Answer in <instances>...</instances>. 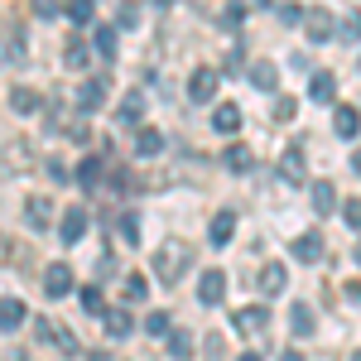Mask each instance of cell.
I'll use <instances>...</instances> for the list:
<instances>
[{
  "label": "cell",
  "instance_id": "1",
  "mask_svg": "<svg viewBox=\"0 0 361 361\" xmlns=\"http://www.w3.org/2000/svg\"><path fill=\"white\" fill-rule=\"evenodd\" d=\"M188 260H193V250L183 246V241H169L159 250V260H154V275L164 279V284H178V279L188 275Z\"/></svg>",
  "mask_w": 361,
  "mask_h": 361
},
{
  "label": "cell",
  "instance_id": "2",
  "mask_svg": "<svg viewBox=\"0 0 361 361\" xmlns=\"http://www.w3.org/2000/svg\"><path fill=\"white\" fill-rule=\"evenodd\" d=\"M255 284H260V294H265V299L284 294V284H289V270H284V260H265V265H260V279H255Z\"/></svg>",
  "mask_w": 361,
  "mask_h": 361
},
{
  "label": "cell",
  "instance_id": "3",
  "mask_svg": "<svg viewBox=\"0 0 361 361\" xmlns=\"http://www.w3.org/2000/svg\"><path fill=\"white\" fill-rule=\"evenodd\" d=\"M34 328H39V337H44V342H54L58 352H68V357H73V352H78V337L68 333V328H63V323H54V318H39V323H34Z\"/></svg>",
  "mask_w": 361,
  "mask_h": 361
},
{
  "label": "cell",
  "instance_id": "4",
  "mask_svg": "<svg viewBox=\"0 0 361 361\" xmlns=\"http://www.w3.org/2000/svg\"><path fill=\"white\" fill-rule=\"evenodd\" d=\"M231 323H236V333H265V328H270V308L265 304H255V308H236V318H231Z\"/></svg>",
  "mask_w": 361,
  "mask_h": 361
},
{
  "label": "cell",
  "instance_id": "5",
  "mask_svg": "<svg viewBox=\"0 0 361 361\" xmlns=\"http://www.w3.org/2000/svg\"><path fill=\"white\" fill-rule=\"evenodd\" d=\"M217 82H222V78H217L212 68H197V73H193V82H188V92H193V102H197V106H207V102L217 97Z\"/></svg>",
  "mask_w": 361,
  "mask_h": 361
},
{
  "label": "cell",
  "instance_id": "6",
  "mask_svg": "<svg viewBox=\"0 0 361 361\" xmlns=\"http://www.w3.org/2000/svg\"><path fill=\"white\" fill-rule=\"evenodd\" d=\"M289 255L313 265V260H323V255H328V246H323V236H318V231H304V236H299V241L289 246Z\"/></svg>",
  "mask_w": 361,
  "mask_h": 361
},
{
  "label": "cell",
  "instance_id": "7",
  "mask_svg": "<svg viewBox=\"0 0 361 361\" xmlns=\"http://www.w3.org/2000/svg\"><path fill=\"white\" fill-rule=\"evenodd\" d=\"M102 102H106V78H87L78 87V111H97Z\"/></svg>",
  "mask_w": 361,
  "mask_h": 361
},
{
  "label": "cell",
  "instance_id": "8",
  "mask_svg": "<svg viewBox=\"0 0 361 361\" xmlns=\"http://www.w3.org/2000/svg\"><path fill=\"white\" fill-rule=\"evenodd\" d=\"M44 289H49V299L73 294V270H68V265H49V270H44Z\"/></svg>",
  "mask_w": 361,
  "mask_h": 361
},
{
  "label": "cell",
  "instance_id": "9",
  "mask_svg": "<svg viewBox=\"0 0 361 361\" xmlns=\"http://www.w3.org/2000/svg\"><path fill=\"white\" fill-rule=\"evenodd\" d=\"M222 294H226V275L222 270H207V275L197 279V299H202V304H222Z\"/></svg>",
  "mask_w": 361,
  "mask_h": 361
},
{
  "label": "cell",
  "instance_id": "10",
  "mask_svg": "<svg viewBox=\"0 0 361 361\" xmlns=\"http://www.w3.org/2000/svg\"><path fill=\"white\" fill-rule=\"evenodd\" d=\"M25 222L34 226V231L54 226V202H49V197H29V202H25Z\"/></svg>",
  "mask_w": 361,
  "mask_h": 361
},
{
  "label": "cell",
  "instance_id": "11",
  "mask_svg": "<svg viewBox=\"0 0 361 361\" xmlns=\"http://www.w3.org/2000/svg\"><path fill=\"white\" fill-rule=\"evenodd\" d=\"M82 236H87V207H68V212H63V241L78 246Z\"/></svg>",
  "mask_w": 361,
  "mask_h": 361
},
{
  "label": "cell",
  "instance_id": "12",
  "mask_svg": "<svg viewBox=\"0 0 361 361\" xmlns=\"http://www.w3.org/2000/svg\"><path fill=\"white\" fill-rule=\"evenodd\" d=\"M250 87H260V92H275V87H279V68L270 63V58L250 63Z\"/></svg>",
  "mask_w": 361,
  "mask_h": 361
},
{
  "label": "cell",
  "instance_id": "13",
  "mask_svg": "<svg viewBox=\"0 0 361 361\" xmlns=\"http://www.w3.org/2000/svg\"><path fill=\"white\" fill-rule=\"evenodd\" d=\"M20 323H25V304H20L15 294H5V299H0V328H5V333H20Z\"/></svg>",
  "mask_w": 361,
  "mask_h": 361
},
{
  "label": "cell",
  "instance_id": "14",
  "mask_svg": "<svg viewBox=\"0 0 361 361\" xmlns=\"http://www.w3.org/2000/svg\"><path fill=\"white\" fill-rule=\"evenodd\" d=\"M304 25H308V39H313V44H323V39L333 34V15H328V10H308Z\"/></svg>",
  "mask_w": 361,
  "mask_h": 361
},
{
  "label": "cell",
  "instance_id": "15",
  "mask_svg": "<svg viewBox=\"0 0 361 361\" xmlns=\"http://www.w3.org/2000/svg\"><path fill=\"white\" fill-rule=\"evenodd\" d=\"M10 111L34 116L39 111V92H34V87H10Z\"/></svg>",
  "mask_w": 361,
  "mask_h": 361
},
{
  "label": "cell",
  "instance_id": "16",
  "mask_svg": "<svg viewBox=\"0 0 361 361\" xmlns=\"http://www.w3.org/2000/svg\"><path fill=\"white\" fill-rule=\"evenodd\" d=\"M212 130H217V135L241 130V106H217V111H212Z\"/></svg>",
  "mask_w": 361,
  "mask_h": 361
},
{
  "label": "cell",
  "instance_id": "17",
  "mask_svg": "<svg viewBox=\"0 0 361 361\" xmlns=\"http://www.w3.org/2000/svg\"><path fill=\"white\" fill-rule=\"evenodd\" d=\"M357 126H361V111H357V106H337V116H333V130H337V135L352 140V135H357Z\"/></svg>",
  "mask_w": 361,
  "mask_h": 361
},
{
  "label": "cell",
  "instance_id": "18",
  "mask_svg": "<svg viewBox=\"0 0 361 361\" xmlns=\"http://www.w3.org/2000/svg\"><path fill=\"white\" fill-rule=\"evenodd\" d=\"M159 149H164V135L145 126V130H140V135H135V154H140V159H154Z\"/></svg>",
  "mask_w": 361,
  "mask_h": 361
},
{
  "label": "cell",
  "instance_id": "19",
  "mask_svg": "<svg viewBox=\"0 0 361 361\" xmlns=\"http://www.w3.org/2000/svg\"><path fill=\"white\" fill-rule=\"evenodd\" d=\"M78 183H82L87 193H97V183H102V159L97 154H87L82 164H78Z\"/></svg>",
  "mask_w": 361,
  "mask_h": 361
},
{
  "label": "cell",
  "instance_id": "20",
  "mask_svg": "<svg viewBox=\"0 0 361 361\" xmlns=\"http://www.w3.org/2000/svg\"><path fill=\"white\" fill-rule=\"evenodd\" d=\"M92 49L106 58V63H116V29H106V25H97L92 29Z\"/></svg>",
  "mask_w": 361,
  "mask_h": 361
},
{
  "label": "cell",
  "instance_id": "21",
  "mask_svg": "<svg viewBox=\"0 0 361 361\" xmlns=\"http://www.w3.org/2000/svg\"><path fill=\"white\" fill-rule=\"evenodd\" d=\"M140 116H145V97H140V92H126V102H121L116 121H121V126H135Z\"/></svg>",
  "mask_w": 361,
  "mask_h": 361
},
{
  "label": "cell",
  "instance_id": "22",
  "mask_svg": "<svg viewBox=\"0 0 361 361\" xmlns=\"http://www.w3.org/2000/svg\"><path fill=\"white\" fill-rule=\"evenodd\" d=\"M279 173H284L289 183H304V149H284V159H279Z\"/></svg>",
  "mask_w": 361,
  "mask_h": 361
},
{
  "label": "cell",
  "instance_id": "23",
  "mask_svg": "<svg viewBox=\"0 0 361 361\" xmlns=\"http://www.w3.org/2000/svg\"><path fill=\"white\" fill-rule=\"evenodd\" d=\"M308 97H313V102H333V97H337L333 73H313V82H308Z\"/></svg>",
  "mask_w": 361,
  "mask_h": 361
},
{
  "label": "cell",
  "instance_id": "24",
  "mask_svg": "<svg viewBox=\"0 0 361 361\" xmlns=\"http://www.w3.org/2000/svg\"><path fill=\"white\" fill-rule=\"evenodd\" d=\"M106 337H130V313L126 308H106Z\"/></svg>",
  "mask_w": 361,
  "mask_h": 361
},
{
  "label": "cell",
  "instance_id": "25",
  "mask_svg": "<svg viewBox=\"0 0 361 361\" xmlns=\"http://www.w3.org/2000/svg\"><path fill=\"white\" fill-rule=\"evenodd\" d=\"M231 231H236V212H217L212 217V246H226Z\"/></svg>",
  "mask_w": 361,
  "mask_h": 361
},
{
  "label": "cell",
  "instance_id": "26",
  "mask_svg": "<svg viewBox=\"0 0 361 361\" xmlns=\"http://www.w3.org/2000/svg\"><path fill=\"white\" fill-rule=\"evenodd\" d=\"M289 328H294L299 337H313V308H308V304H294V308H289Z\"/></svg>",
  "mask_w": 361,
  "mask_h": 361
},
{
  "label": "cell",
  "instance_id": "27",
  "mask_svg": "<svg viewBox=\"0 0 361 361\" xmlns=\"http://www.w3.org/2000/svg\"><path fill=\"white\" fill-rule=\"evenodd\" d=\"M92 15H97V0H73L68 5V20L73 25H92Z\"/></svg>",
  "mask_w": 361,
  "mask_h": 361
},
{
  "label": "cell",
  "instance_id": "28",
  "mask_svg": "<svg viewBox=\"0 0 361 361\" xmlns=\"http://www.w3.org/2000/svg\"><path fill=\"white\" fill-rule=\"evenodd\" d=\"M226 164L236 169V173H246V169H250V164H255V154H250L246 145H231V149H226Z\"/></svg>",
  "mask_w": 361,
  "mask_h": 361
},
{
  "label": "cell",
  "instance_id": "29",
  "mask_svg": "<svg viewBox=\"0 0 361 361\" xmlns=\"http://www.w3.org/2000/svg\"><path fill=\"white\" fill-rule=\"evenodd\" d=\"M313 207H318V212H333V207H337L333 183H313Z\"/></svg>",
  "mask_w": 361,
  "mask_h": 361
},
{
  "label": "cell",
  "instance_id": "30",
  "mask_svg": "<svg viewBox=\"0 0 361 361\" xmlns=\"http://www.w3.org/2000/svg\"><path fill=\"white\" fill-rule=\"evenodd\" d=\"M63 63H68V68H87V44H82V39H68V49H63Z\"/></svg>",
  "mask_w": 361,
  "mask_h": 361
},
{
  "label": "cell",
  "instance_id": "31",
  "mask_svg": "<svg viewBox=\"0 0 361 361\" xmlns=\"http://www.w3.org/2000/svg\"><path fill=\"white\" fill-rule=\"evenodd\" d=\"M116 231H121V241H130V246H135V241H140V217H135V212L116 217Z\"/></svg>",
  "mask_w": 361,
  "mask_h": 361
},
{
  "label": "cell",
  "instance_id": "32",
  "mask_svg": "<svg viewBox=\"0 0 361 361\" xmlns=\"http://www.w3.org/2000/svg\"><path fill=\"white\" fill-rule=\"evenodd\" d=\"M82 308H87V313H102V318H106V304H102V289H97V284H87V289H82Z\"/></svg>",
  "mask_w": 361,
  "mask_h": 361
},
{
  "label": "cell",
  "instance_id": "33",
  "mask_svg": "<svg viewBox=\"0 0 361 361\" xmlns=\"http://www.w3.org/2000/svg\"><path fill=\"white\" fill-rule=\"evenodd\" d=\"M145 289H149V279H145V275H126V299H130V304L145 299Z\"/></svg>",
  "mask_w": 361,
  "mask_h": 361
},
{
  "label": "cell",
  "instance_id": "34",
  "mask_svg": "<svg viewBox=\"0 0 361 361\" xmlns=\"http://www.w3.org/2000/svg\"><path fill=\"white\" fill-rule=\"evenodd\" d=\"M145 333H154V337H164V333H169V313H164V308H154V313L145 318Z\"/></svg>",
  "mask_w": 361,
  "mask_h": 361
},
{
  "label": "cell",
  "instance_id": "35",
  "mask_svg": "<svg viewBox=\"0 0 361 361\" xmlns=\"http://www.w3.org/2000/svg\"><path fill=\"white\" fill-rule=\"evenodd\" d=\"M169 352H173V361H188V352H193L188 333H173V337H169Z\"/></svg>",
  "mask_w": 361,
  "mask_h": 361
},
{
  "label": "cell",
  "instance_id": "36",
  "mask_svg": "<svg viewBox=\"0 0 361 361\" xmlns=\"http://www.w3.org/2000/svg\"><path fill=\"white\" fill-rule=\"evenodd\" d=\"M337 34H342V39H352V44H357V39H361V10H352V15H347V20H342V29H337Z\"/></svg>",
  "mask_w": 361,
  "mask_h": 361
},
{
  "label": "cell",
  "instance_id": "37",
  "mask_svg": "<svg viewBox=\"0 0 361 361\" xmlns=\"http://www.w3.org/2000/svg\"><path fill=\"white\" fill-rule=\"evenodd\" d=\"M342 217H347L352 231H361V197H347V202H342Z\"/></svg>",
  "mask_w": 361,
  "mask_h": 361
},
{
  "label": "cell",
  "instance_id": "38",
  "mask_svg": "<svg viewBox=\"0 0 361 361\" xmlns=\"http://www.w3.org/2000/svg\"><path fill=\"white\" fill-rule=\"evenodd\" d=\"M20 58H25V44H20V34H15V29H10V39H5V63H10V68H15V63H20Z\"/></svg>",
  "mask_w": 361,
  "mask_h": 361
},
{
  "label": "cell",
  "instance_id": "39",
  "mask_svg": "<svg viewBox=\"0 0 361 361\" xmlns=\"http://www.w3.org/2000/svg\"><path fill=\"white\" fill-rule=\"evenodd\" d=\"M34 15H44V20H54V15H58V0H34Z\"/></svg>",
  "mask_w": 361,
  "mask_h": 361
},
{
  "label": "cell",
  "instance_id": "40",
  "mask_svg": "<svg viewBox=\"0 0 361 361\" xmlns=\"http://www.w3.org/2000/svg\"><path fill=\"white\" fill-rule=\"evenodd\" d=\"M135 20H140V10H135V5H121V29H130Z\"/></svg>",
  "mask_w": 361,
  "mask_h": 361
},
{
  "label": "cell",
  "instance_id": "41",
  "mask_svg": "<svg viewBox=\"0 0 361 361\" xmlns=\"http://www.w3.org/2000/svg\"><path fill=\"white\" fill-rule=\"evenodd\" d=\"M279 15H284V20H289V25H294V20H304L308 10H299V5H279Z\"/></svg>",
  "mask_w": 361,
  "mask_h": 361
},
{
  "label": "cell",
  "instance_id": "42",
  "mask_svg": "<svg viewBox=\"0 0 361 361\" xmlns=\"http://www.w3.org/2000/svg\"><path fill=\"white\" fill-rule=\"evenodd\" d=\"M347 299H352V304H361V284H347Z\"/></svg>",
  "mask_w": 361,
  "mask_h": 361
},
{
  "label": "cell",
  "instance_id": "43",
  "mask_svg": "<svg viewBox=\"0 0 361 361\" xmlns=\"http://www.w3.org/2000/svg\"><path fill=\"white\" fill-rule=\"evenodd\" d=\"M279 361H304V357H299V352H284V357H279Z\"/></svg>",
  "mask_w": 361,
  "mask_h": 361
},
{
  "label": "cell",
  "instance_id": "44",
  "mask_svg": "<svg viewBox=\"0 0 361 361\" xmlns=\"http://www.w3.org/2000/svg\"><path fill=\"white\" fill-rule=\"evenodd\" d=\"M236 361H260V352H246V357H236Z\"/></svg>",
  "mask_w": 361,
  "mask_h": 361
},
{
  "label": "cell",
  "instance_id": "45",
  "mask_svg": "<svg viewBox=\"0 0 361 361\" xmlns=\"http://www.w3.org/2000/svg\"><path fill=\"white\" fill-rule=\"evenodd\" d=\"M352 169H357V173H361V154H352Z\"/></svg>",
  "mask_w": 361,
  "mask_h": 361
},
{
  "label": "cell",
  "instance_id": "46",
  "mask_svg": "<svg viewBox=\"0 0 361 361\" xmlns=\"http://www.w3.org/2000/svg\"><path fill=\"white\" fill-rule=\"evenodd\" d=\"M357 265H361V241H357Z\"/></svg>",
  "mask_w": 361,
  "mask_h": 361
},
{
  "label": "cell",
  "instance_id": "47",
  "mask_svg": "<svg viewBox=\"0 0 361 361\" xmlns=\"http://www.w3.org/2000/svg\"><path fill=\"white\" fill-rule=\"evenodd\" d=\"M357 73H361V63H357Z\"/></svg>",
  "mask_w": 361,
  "mask_h": 361
},
{
  "label": "cell",
  "instance_id": "48",
  "mask_svg": "<svg viewBox=\"0 0 361 361\" xmlns=\"http://www.w3.org/2000/svg\"><path fill=\"white\" fill-rule=\"evenodd\" d=\"M20 361H29V357H20Z\"/></svg>",
  "mask_w": 361,
  "mask_h": 361
}]
</instances>
